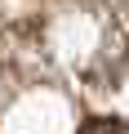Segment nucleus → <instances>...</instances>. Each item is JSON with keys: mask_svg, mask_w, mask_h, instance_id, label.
Segmentation results:
<instances>
[{"mask_svg": "<svg viewBox=\"0 0 129 134\" xmlns=\"http://www.w3.org/2000/svg\"><path fill=\"white\" fill-rule=\"evenodd\" d=\"M80 134H129V121H120V116H94V121L80 125Z\"/></svg>", "mask_w": 129, "mask_h": 134, "instance_id": "nucleus-1", "label": "nucleus"}]
</instances>
